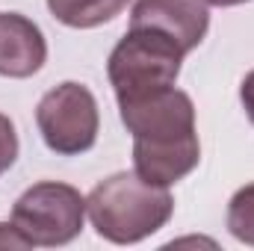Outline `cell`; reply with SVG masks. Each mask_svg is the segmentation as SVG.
<instances>
[{
    "instance_id": "obj_7",
    "label": "cell",
    "mask_w": 254,
    "mask_h": 251,
    "mask_svg": "<svg viewBox=\"0 0 254 251\" xmlns=\"http://www.w3.org/2000/svg\"><path fill=\"white\" fill-rule=\"evenodd\" d=\"M48 60V45L42 30L18 15L0 12V74L3 77H33Z\"/></svg>"
},
{
    "instance_id": "obj_8",
    "label": "cell",
    "mask_w": 254,
    "mask_h": 251,
    "mask_svg": "<svg viewBox=\"0 0 254 251\" xmlns=\"http://www.w3.org/2000/svg\"><path fill=\"white\" fill-rule=\"evenodd\" d=\"M127 0H48L51 15L65 24V27H77V30H89L98 24L113 21L116 15H122Z\"/></svg>"
},
{
    "instance_id": "obj_9",
    "label": "cell",
    "mask_w": 254,
    "mask_h": 251,
    "mask_svg": "<svg viewBox=\"0 0 254 251\" xmlns=\"http://www.w3.org/2000/svg\"><path fill=\"white\" fill-rule=\"evenodd\" d=\"M228 231L246 243L254 246V184L243 187L228 204Z\"/></svg>"
},
{
    "instance_id": "obj_13",
    "label": "cell",
    "mask_w": 254,
    "mask_h": 251,
    "mask_svg": "<svg viewBox=\"0 0 254 251\" xmlns=\"http://www.w3.org/2000/svg\"><path fill=\"white\" fill-rule=\"evenodd\" d=\"M204 3H210V6H240L246 0H204Z\"/></svg>"
},
{
    "instance_id": "obj_5",
    "label": "cell",
    "mask_w": 254,
    "mask_h": 251,
    "mask_svg": "<svg viewBox=\"0 0 254 251\" xmlns=\"http://www.w3.org/2000/svg\"><path fill=\"white\" fill-rule=\"evenodd\" d=\"M36 125L54 154H83L98 139V101L86 86L63 83L39 101Z\"/></svg>"
},
{
    "instance_id": "obj_6",
    "label": "cell",
    "mask_w": 254,
    "mask_h": 251,
    "mask_svg": "<svg viewBox=\"0 0 254 251\" xmlns=\"http://www.w3.org/2000/svg\"><path fill=\"white\" fill-rule=\"evenodd\" d=\"M130 27L154 30L190 54L207 36L210 12L204 0H136Z\"/></svg>"
},
{
    "instance_id": "obj_11",
    "label": "cell",
    "mask_w": 254,
    "mask_h": 251,
    "mask_svg": "<svg viewBox=\"0 0 254 251\" xmlns=\"http://www.w3.org/2000/svg\"><path fill=\"white\" fill-rule=\"evenodd\" d=\"M0 249H33L15 225H0Z\"/></svg>"
},
{
    "instance_id": "obj_2",
    "label": "cell",
    "mask_w": 254,
    "mask_h": 251,
    "mask_svg": "<svg viewBox=\"0 0 254 251\" xmlns=\"http://www.w3.org/2000/svg\"><path fill=\"white\" fill-rule=\"evenodd\" d=\"M175 201L166 187L148 184L136 172H119L89 192L86 213L95 231L116 243L130 246L157 234L172 219Z\"/></svg>"
},
{
    "instance_id": "obj_1",
    "label": "cell",
    "mask_w": 254,
    "mask_h": 251,
    "mask_svg": "<svg viewBox=\"0 0 254 251\" xmlns=\"http://www.w3.org/2000/svg\"><path fill=\"white\" fill-rule=\"evenodd\" d=\"M122 122L133 133L136 175L157 187L184 181L201 160L195 107L187 92L169 86L151 95L119 101Z\"/></svg>"
},
{
    "instance_id": "obj_12",
    "label": "cell",
    "mask_w": 254,
    "mask_h": 251,
    "mask_svg": "<svg viewBox=\"0 0 254 251\" xmlns=\"http://www.w3.org/2000/svg\"><path fill=\"white\" fill-rule=\"evenodd\" d=\"M240 101H243V107H246V113H249V119L254 125V71L246 74V80L240 86Z\"/></svg>"
},
{
    "instance_id": "obj_4",
    "label": "cell",
    "mask_w": 254,
    "mask_h": 251,
    "mask_svg": "<svg viewBox=\"0 0 254 251\" xmlns=\"http://www.w3.org/2000/svg\"><path fill=\"white\" fill-rule=\"evenodd\" d=\"M86 219V198L68 184L45 181L30 187L12 207V225L30 246H68Z\"/></svg>"
},
{
    "instance_id": "obj_10",
    "label": "cell",
    "mask_w": 254,
    "mask_h": 251,
    "mask_svg": "<svg viewBox=\"0 0 254 251\" xmlns=\"http://www.w3.org/2000/svg\"><path fill=\"white\" fill-rule=\"evenodd\" d=\"M18 157V133H15V125L0 113V175L12 169Z\"/></svg>"
},
{
    "instance_id": "obj_3",
    "label": "cell",
    "mask_w": 254,
    "mask_h": 251,
    "mask_svg": "<svg viewBox=\"0 0 254 251\" xmlns=\"http://www.w3.org/2000/svg\"><path fill=\"white\" fill-rule=\"evenodd\" d=\"M184 57L187 54L172 39L145 27H130L127 36L110 54L107 74L119 101H127L175 86Z\"/></svg>"
}]
</instances>
